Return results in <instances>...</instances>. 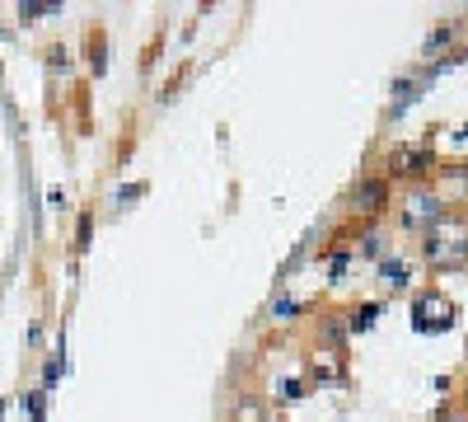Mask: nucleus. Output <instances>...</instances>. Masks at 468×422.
Returning a JSON list of instances; mask_svg holds the SVG:
<instances>
[{"label":"nucleus","mask_w":468,"mask_h":422,"mask_svg":"<svg viewBox=\"0 0 468 422\" xmlns=\"http://www.w3.org/2000/svg\"><path fill=\"white\" fill-rule=\"evenodd\" d=\"M145 192V184H131V188H117V202H136Z\"/></svg>","instance_id":"nucleus-15"},{"label":"nucleus","mask_w":468,"mask_h":422,"mask_svg":"<svg viewBox=\"0 0 468 422\" xmlns=\"http://www.w3.org/2000/svg\"><path fill=\"white\" fill-rule=\"evenodd\" d=\"M90 231H94V216L90 211H80V225H75V254L90 249Z\"/></svg>","instance_id":"nucleus-13"},{"label":"nucleus","mask_w":468,"mask_h":422,"mask_svg":"<svg viewBox=\"0 0 468 422\" xmlns=\"http://www.w3.org/2000/svg\"><path fill=\"white\" fill-rule=\"evenodd\" d=\"M455 141H459V145H464V141H468V127H464V132H455Z\"/></svg>","instance_id":"nucleus-17"},{"label":"nucleus","mask_w":468,"mask_h":422,"mask_svg":"<svg viewBox=\"0 0 468 422\" xmlns=\"http://www.w3.org/2000/svg\"><path fill=\"white\" fill-rule=\"evenodd\" d=\"M309 389H305V380H281L277 385V399H305Z\"/></svg>","instance_id":"nucleus-14"},{"label":"nucleus","mask_w":468,"mask_h":422,"mask_svg":"<svg viewBox=\"0 0 468 422\" xmlns=\"http://www.w3.org/2000/svg\"><path fill=\"white\" fill-rule=\"evenodd\" d=\"M379 315H384V305H379V301H365V305H356V310L347 315V333H365V329H375V324H379Z\"/></svg>","instance_id":"nucleus-7"},{"label":"nucleus","mask_w":468,"mask_h":422,"mask_svg":"<svg viewBox=\"0 0 468 422\" xmlns=\"http://www.w3.org/2000/svg\"><path fill=\"white\" fill-rule=\"evenodd\" d=\"M464 399H468V385H464Z\"/></svg>","instance_id":"nucleus-18"},{"label":"nucleus","mask_w":468,"mask_h":422,"mask_svg":"<svg viewBox=\"0 0 468 422\" xmlns=\"http://www.w3.org/2000/svg\"><path fill=\"white\" fill-rule=\"evenodd\" d=\"M455 34H459V20L436 24V34H426V47H422V52H426V57H441V52H445V43L455 38Z\"/></svg>","instance_id":"nucleus-8"},{"label":"nucleus","mask_w":468,"mask_h":422,"mask_svg":"<svg viewBox=\"0 0 468 422\" xmlns=\"http://www.w3.org/2000/svg\"><path fill=\"white\" fill-rule=\"evenodd\" d=\"M441 216H445V198L431 188H412L403 198V207H398V221H403V231H412V235H431L441 225Z\"/></svg>","instance_id":"nucleus-1"},{"label":"nucleus","mask_w":468,"mask_h":422,"mask_svg":"<svg viewBox=\"0 0 468 422\" xmlns=\"http://www.w3.org/2000/svg\"><path fill=\"white\" fill-rule=\"evenodd\" d=\"M394 174H408V178H422L436 169V155L431 151H398V165H389Z\"/></svg>","instance_id":"nucleus-6"},{"label":"nucleus","mask_w":468,"mask_h":422,"mask_svg":"<svg viewBox=\"0 0 468 422\" xmlns=\"http://www.w3.org/2000/svg\"><path fill=\"white\" fill-rule=\"evenodd\" d=\"M449 324H455V310H449L445 296H436V291H422V296L412 301V329H417V333H445Z\"/></svg>","instance_id":"nucleus-2"},{"label":"nucleus","mask_w":468,"mask_h":422,"mask_svg":"<svg viewBox=\"0 0 468 422\" xmlns=\"http://www.w3.org/2000/svg\"><path fill=\"white\" fill-rule=\"evenodd\" d=\"M379 286L394 291V296H398V291H408L412 286V268L403 263V258H379Z\"/></svg>","instance_id":"nucleus-5"},{"label":"nucleus","mask_w":468,"mask_h":422,"mask_svg":"<svg viewBox=\"0 0 468 422\" xmlns=\"http://www.w3.org/2000/svg\"><path fill=\"white\" fill-rule=\"evenodd\" d=\"M57 10H61L57 0H24V5H20V20L33 24V20H47V14H57Z\"/></svg>","instance_id":"nucleus-9"},{"label":"nucleus","mask_w":468,"mask_h":422,"mask_svg":"<svg viewBox=\"0 0 468 422\" xmlns=\"http://www.w3.org/2000/svg\"><path fill=\"white\" fill-rule=\"evenodd\" d=\"M300 310H305V305H300L295 296H277V301H272V310H267V315H272V319H295Z\"/></svg>","instance_id":"nucleus-12"},{"label":"nucleus","mask_w":468,"mask_h":422,"mask_svg":"<svg viewBox=\"0 0 468 422\" xmlns=\"http://www.w3.org/2000/svg\"><path fill=\"white\" fill-rule=\"evenodd\" d=\"M394 198V178L389 174H370V178H361L356 192L347 198V207L356 211V216H375V211H384Z\"/></svg>","instance_id":"nucleus-3"},{"label":"nucleus","mask_w":468,"mask_h":422,"mask_svg":"<svg viewBox=\"0 0 468 422\" xmlns=\"http://www.w3.org/2000/svg\"><path fill=\"white\" fill-rule=\"evenodd\" d=\"M277 422H286V418H277Z\"/></svg>","instance_id":"nucleus-19"},{"label":"nucleus","mask_w":468,"mask_h":422,"mask_svg":"<svg viewBox=\"0 0 468 422\" xmlns=\"http://www.w3.org/2000/svg\"><path fill=\"white\" fill-rule=\"evenodd\" d=\"M85 66L98 80L108 75V34H104V28H90V34H85Z\"/></svg>","instance_id":"nucleus-4"},{"label":"nucleus","mask_w":468,"mask_h":422,"mask_svg":"<svg viewBox=\"0 0 468 422\" xmlns=\"http://www.w3.org/2000/svg\"><path fill=\"white\" fill-rule=\"evenodd\" d=\"M351 258H356V249H332V254H328V282H342V277H347Z\"/></svg>","instance_id":"nucleus-10"},{"label":"nucleus","mask_w":468,"mask_h":422,"mask_svg":"<svg viewBox=\"0 0 468 422\" xmlns=\"http://www.w3.org/2000/svg\"><path fill=\"white\" fill-rule=\"evenodd\" d=\"M356 254H365V258H379V254H384V231H379V225H370V231L361 235Z\"/></svg>","instance_id":"nucleus-11"},{"label":"nucleus","mask_w":468,"mask_h":422,"mask_svg":"<svg viewBox=\"0 0 468 422\" xmlns=\"http://www.w3.org/2000/svg\"><path fill=\"white\" fill-rule=\"evenodd\" d=\"M47 61H52V66H57V71H66V52H61V43L52 47V52H47Z\"/></svg>","instance_id":"nucleus-16"}]
</instances>
